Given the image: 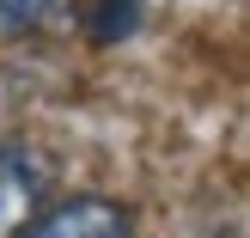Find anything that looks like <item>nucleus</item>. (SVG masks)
Wrapping results in <instances>:
<instances>
[{
	"label": "nucleus",
	"instance_id": "1",
	"mask_svg": "<svg viewBox=\"0 0 250 238\" xmlns=\"http://www.w3.org/2000/svg\"><path fill=\"white\" fill-rule=\"evenodd\" d=\"M128 232H134V214L122 202H110V195H73V202L37 208L19 238H128Z\"/></svg>",
	"mask_w": 250,
	"mask_h": 238
},
{
	"label": "nucleus",
	"instance_id": "2",
	"mask_svg": "<svg viewBox=\"0 0 250 238\" xmlns=\"http://www.w3.org/2000/svg\"><path fill=\"white\" fill-rule=\"evenodd\" d=\"M43 190H49L43 153L24 141H6L0 147V238H19L31 226V214L43 208Z\"/></svg>",
	"mask_w": 250,
	"mask_h": 238
},
{
	"label": "nucleus",
	"instance_id": "3",
	"mask_svg": "<svg viewBox=\"0 0 250 238\" xmlns=\"http://www.w3.org/2000/svg\"><path fill=\"white\" fill-rule=\"evenodd\" d=\"M141 24V0H85V31L98 43H122Z\"/></svg>",
	"mask_w": 250,
	"mask_h": 238
},
{
	"label": "nucleus",
	"instance_id": "4",
	"mask_svg": "<svg viewBox=\"0 0 250 238\" xmlns=\"http://www.w3.org/2000/svg\"><path fill=\"white\" fill-rule=\"evenodd\" d=\"M55 0H0V31H31V24L49 19Z\"/></svg>",
	"mask_w": 250,
	"mask_h": 238
}]
</instances>
